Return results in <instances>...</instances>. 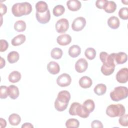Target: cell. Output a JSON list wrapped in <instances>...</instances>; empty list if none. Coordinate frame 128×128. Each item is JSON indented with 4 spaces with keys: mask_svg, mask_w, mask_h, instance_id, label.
<instances>
[{
    "mask_svg": "<svg viewBox=\"0 0 128 128\" xmlns=\"http://www.w3.org/2000/svg\"><path fill=\"white\" fill-rule=\"evenodd\" d=\"M82 106L90 113L94 111L95 108L94 102L91 99L86 100L82 104Z\"/></svg>",
    "mask_w": 128,
    "mask_h": 128,
    "instance_id": "30",
    "label": "cell"
},
{
    "mask_svg": "<svg viewBox=\"0 0 128 128\" xmlns=\"http://www.w3.org/2000/svg\"><path fill=\"white\" fill-rule=\"evenodd\" d=\"M76 115L82 118H87L88 117L90 112L82 106L80 104L78 106L76 112Z\"/></svg>",
    "mask_w": 128,
    "mask_h": 128,
    "instance_id": "23",
    "label": "cell"
},
{
    "mask_svg": "<svg viewBox=\"0 0 128 128\" xmlns=\"http://www.w3.org/2000/svg\"><path fill=\"white\" fill-rule=\"evenodd\" d=\"M114 61L117 64H121L125 63L128 60V55L124 52L115 53Z\"/></svg>",
    "mask_w": 128,
    "mask_h": 128,
    "instance_id": "15",
    "label": "cell"
},
{
    "mask_svg": "<svg viewBox=\"0 0 128 128\" xmlns=\"http://www.w3.org/2000/svg\"><path fill=\"white\" fill-rule=\"evenodd\" d=\"M8 122L10 125L16 126L20 122L21 118L17 114H12L8 117Z\"/></svg>",
    "mask_w": 128,
    "mask_h": 128,
    "instance_id": "24",
    "label": "cell"
},
{
    "mask_svg": "<svg viewBox=\"0 0 128 128\" xmlns=\"http://www.w3.org/2000/svg\"><path fill=\"white\" fill-rule=\"evenodd\" d=\"M108 24L112 29H117L120 26V20L118 17L115 16H110L108 20Z\"/></svg>",
    "mask_w": 128,
    "mask_h": 128,
    "instance_id": "19",
    "label": "cell"
},
{
    "mask_svg": "<svg viewBox=\"0 0 128 128\" xmlns=\"http://www.w3.org/2000/svg\"><path fill=\"white\" fill-rule=\"evenodd\" d=\"M20 58L19 54L16 51H12L7 56L8 61L10 64H14L18 61Z\"/></svg>",
    "mask_w": 128,
    "mask_h": 128,
    "instance_id": "27",
    "label": "cell"
},
{
    "mask_svg": "<svg viewBox=\"0 0 128 128\" xmlns=\"http://www.w3.org/2000/svg\"><path fill=\"white\" fill-rule=\"evenodd\" d=\"M124 106L120 104H112L108 106L106 109V114L110 117H120L125 114Z\"/></svg>",
    "mask_w": 128,
    "mask_h": 128,
    "instance_id": "4",
    "label": "cell"
},
{
    "mask_svg": "<svg viewBox=\"0 0 128 128\" xmlns=\"http://www.w3.org/2000/svg\"><path fill=\"white\" fill-rule=\"evenodd\" d=\"M72 78L70 74L64 73L59 76L56 79L57 84L61 87H66L70 85Z\"/></svg>",
    "mask_w": 128,
    "mask_h": 128,
    "instance_id": "8",
    "label": "cell"
},
{
    "mask_svg": "<svg viewBox=\"0 0 128 128\" xmlns=\"http://www.w3.org/2000/svg\"><path fill=\"white\" fill-rule=\"evenodd\" d=\"M107 0H98L96 2V6L99 9H103Z\"/></svg>",
    "mask_w": 128,
    "mask_h": 128,
    "instance_id": "40",
    "label": "cell"
},
{
    "mask_svg": "<svg viewBox=\"0 0 128 128\" xmlns=\"http://www.w3.org/2000/svg\"><path fill=\"white\" fill-rule=\"evenodd\" d=\"M47 70L50 74H58L60 71V67L58 62L52 61L47 64Z\"/></svg>",
    "mask_w": 128,
    "mask_h": 128,
    "instance_id": "13",
    "label": "cell"
},
{
    "mask_svg": "<svg viewBox=\"0 0 128 128\" xmlns=\"http://www.w3.org/2000/svg\"><path fill=\"white\" fill-rule=\"evenodd\" d=\"M88 63L86 59L80 58L78 59L75 64V70L78 73H82L85 72L88 68Z\"/></svg>",
    "mask_w": 128,
    "mask_h": 128,
    "instance_id": "11",
    "label": "cell"
},
{
    "mask_svg": "<svg viewBox=\"0 0 128 128\" xmlns=\"http://www.w3.org/2000/svg\"><path fill=\"white\" fill-rule=\"evenodd\" d=\"M0 52H3L6 51L8 47V44L7 41L2 39L0 40Z\"/></svg>",
    "mask_w": 128,
    "mask_h": 128,
    "instance_id": "39",
    "label": "cell"
},
{
    "mask_svg": "<svg viewBox=\"0 0 128 128\" xmlns=\"http://www.w3.org/2000/svg\"><path fill=\"white\" fill-rule=\"evenodd\" d=\"M115 53H112L108 54L105 52H102L100 54V58L103 64L108 67L116 66L114 63Z\"/></svg>",
    "mask_w": 128,
    "mask_h": 128,
    "instance_id": "5",
    "label": "cell"
},
{
    "mask_svg": "<svg viewBox=\"0 0 128 128\" xmlns=\"http://www.w3.org/2000/svg\"><path fill=\"white\" fill-rule=\"evenodd\" d=\"M8 96V87L6 86H0V98L2 99L6 98Z\"/></svg>",
    "mask_w": 128,
    "mask_h": 128,
    "instance_id": "36",
    "label": "cell"
},
{
    "mask_svg": "<svg viewBox=\"0 0 128 128\" xmlns=\"http://www.w3.org/2000/svg\"><path fill=\"white\" fill-rule=\"evenodd\" d=\"M21 74L18 71H13L10 72L8 76V80L12 83H16L20 80L21 79Z\"/></svg>",
    "mask_w": 128,
    "mask_h": 128,
    "instance_id": "25",
    "label": "cell"
},
{
    "mask_svg": "<svg viewBox=\"0 0 128 128\" xmlns=\"http://www.w3.org/2000/svg\"><path fill=\"white\" fill-rule=\"evenodd\" d=\"M80 122L77 119L72 118L68 120L66 122V126L67 128H78L79 127Z\"/></svg>",
    "mask_w": 128,
    "mask_h": 128,
    "instance_id": "32",
    "label": "cell"
},
{
    "mask_svg": "<svg viewBox=\"0 0 128 128\" xmlns=\"http://www.w3.org/2000/svg\"><path fill=\"white\" fill-rule=\"evenodd\" d=\"M56 42L60 46H66L71 42L72 38L70 34H62L58 36Z\"/></svg>",
    "mask_w": 128,
    "mask_h": 128,
    "instance_id": "12",
    "label": "cell"
},
{
    "mask_svg": "<svg viewBox=\"0 0 128 128\" xmlns=\"http://www.w3.org/2000/svg\"><path fill=\"white\" fill-rule=\"evenodd\" d=\"M22 128H33L34 126L32 125V124L30 122H26L23 124L22 126Z\"/></svg>",
    "mask_w": 128,
    "mask_h": 128,
    "instance_id": "44",
    "label": "cell"
},
{
    "mask_svg": "<svg viewBox=\"0 0 128 128\" xmlns=\"http://www.w3.org/2000/svg\"><path fill=\"white\" fill-rule=\"evenodd\" d=\"M62 50L58 48H54L51 50L50 56L55 60H58L62 56Z\"/></svg>",
    "mask_w": 128,
    "mask_h": 128,
    "instance_id": "29",
    "label": "cell"
},
{
    "mask_svg": "<svg viewBox=\"0 0 128 128\" xmlns=\"http://www.w3.org/2000/svg\"><path fill=\"white\" fill-rule=\"evenodd\" d=\"M65 12L64 7L61 4H58L52 10L53 14L56 16H62Z\"/></svg>",
    "mask_w": 128,
    "mask_h": 128,
    "instance_id": "31",
    "label": "cell"
},
{
    "mask_svg": "<svg viewBox=\"0 0 128 128\" xmlns=\"http://www.w3.org/2000/svg\"><path fill=\"white\" fill-rule=\"evenodd\" d=\"M81 52V48L78 45H72L70 47L68 51L69 56L72 58L78 57Z\"/></svg>",
    "mask_w": 128,
    "mask_h": 128,
    "instance_id": "18",
    "label": "cell"
},
{
    "mask_svg": "<svg viewBox=\"0 0 128 128\" xmlns=\"http://www.w3.org/2000/svg\"><path fill=\"white\" fill-rule=\"evenodd\" d=\"M36 12L39 13H44L48 10L47 4L44 1L38 2L35 6Z\"/></svg>",
    "mask_w": 128,
    "mask_h": 128,
    "instance_id": "22",
    "label": "cell"
},
{
    "mask_svg": "<svg viewBox=\"0 0 128 128\" xmlns=\"http://www.w3.org/2000/svg\"><path fill=\"white\" fill-rule=\"evenodd\" d=\"M5 64H6L5 60L2 57H0V68H2L4 66Z\"/></svg>",
    "mask_w": 128,
    "mask_h": 128,
    "instance_id": "45",
    "label": "cell"
},
{
    "mask_svg": "<svg viewBox=\"0 0 128 128\" xmlns=\"http://www.w3.org/2000/svg\"><path fill=\"white\" fill-rule=\"evenodd\" d=\"M32 11V6L28 2H18L14 4L12 8V12L14 16L20 17L30 14Z\"/></svg>",
    "mask_w": 128,
    "mask_h": 128,
    "instance_id": "2",
    "label": "cell"
},
{
    "mask_svg": "<svg viewBox=\"0 0 128 128\" xmlns=\"http://www.w3.org/2000/svg\"><path fill=\"white\" fill-rule=\"evenodd\" d=\"M84 55L88 60H94L96 56V51L94 48H88L85 50Z\"/></svg>",
    "mask_w": 128,
    "mask_h": 128,
    "instance_id": "33",
    "label": "cell"
},
{
    "mask_svg": "<svg viewBox=\"0 0 128 128\" xmlns=\"http://www.w3.org/2000/svg\"><path fill=\"white\" fill-rule=\"evenodd\" d=\"M128 96V90L126 86H118L114 88L110 92V98L114 102H118L126 98Z\"/></svg>",
    "mask_w": 128,
    "mask_h": 128,
    "instance_id": "3",
    "label": "cell"
},
{
    "mask_svg": "<svg viewBox=\"0 0 128 128\" xmlns=\"http://www.w3.org/2000/svg\"><path fill=\"white\" fill-rule=\"evenodd\" d=\"M116 8V4L112 0H106V4L104 8V10L107 13H112L114 12Z\"/></svg>",
    "mask_w": 128,
    "mask_h": 128,
    "instance_id": "20",
    "label": "cell"
},
{
    "mask_svg": "<svg viewBox=\"0 0 128 128\" xmlns=\"http://www.w3.org/2000/svg\"><path fill=\"white\" fill-rule=\"evenodd\" d=\"M70 99V94L68 90H62L58 94L54 102V108L58 112L66 110Z\"/></svg>",
    "mask_w": 128,
    "mask_h": 128,
    "instance_id": "1",
    "label": "cell"
},
{
    "mask_svg": "<svg viewBox=\"0 0 128 128\" xmlns=\"http://www.w3.org/2000/svg\"><path fill=\"white\" fill-rule=\"evenodd\" d=\"M94 93L98 96L104 94L106 91V86L104 84H98L94 88Z\"/></svg>",
    "mask_w": 128,
    "mask_h": 128,
    "instance_id": "26",
    "label": "cell"
},
{
    "mask_svg": "<svg viewBox=\"0 0 128 128\" xmlns=\"http://www.w3.org/2000/svg\"><path fill=\"white\" fill-rule=\"evenodd\" d=\"M119 124L123 126H128V114H124L120 116L118 119Z\"/></svg>",
    "mask_w": 128,
    "mask_h": 128,
    "instance_id": "38",
    "label": "cell"
},
{
    "mask_svg": "<svg viewBox=\"0 0 128 128\" xmlns=\"http://www.w3.org/2000/svg\"><path fill=\"white\" fill-rule=\"evenodd\" d=\"M26 36L23 34H20L14 37L12 39L11 43L14 46H18L22 44L26 41Z\"/></svg>",
    "mask_w": 128,
    "mask_h": 128,
    "instance_id": "21",
    "label": "cell"
},
{
    "mask_svg": "<svg viewBox=\"0 0 128 128\" xmlns=\"http://www.w3.org/2000/svg\"><path fill=\"white\" fill-rule=\"evenodd\" d=\"M20 94L18 86L14 85H10L8 86V96L12 99L17 98Z\"/></svg>",
    "mask_w": 128,
    "mask_h": 128,
    "instance_id": "17",
    "label": "cell"
},
{
    "mask_svg": "<svg viewBox=\"0 0 128 128\" xmlns=\"http://www.w3.org/2000/svg\"><path fill=\"white\" fill-rule=\"evenodd\" d=\"M66 6L71 11L75 12L79 10L81 6V2L78 0H69L66 2Z\"/></svg>",
    "mask_w": 128,
    "mask_h": 128,
    "instance_id": "14",
    "label": "cell"
},
{
    "mask_svg": "<svg viewBox=\"0 0 128 128\" xmlns=\"http://www.w3.org/2000/svg\"><path fill=\"white\" fill-rule=\"evenodd\" d=\"M79 84L83 88H90L92 84V81L91 78L88 76H84L82 77L78 82Z\"/></svg>",
    "mask_w": 128,
    "mask_h": 128,
    "instance_id": "16",
    "label": "cell"
},
{
    "mask_svg": "<svg viewBox=\"0 0 128 128\" xmlns=\"http://www.w3.org/2000/svg\"><path fill=\"white\" fill-rule=\"evenodd\" d=\"M56 32L58 33H64L68 29L69 22L68 20L65 18H62L58 20L55 25Z\"/></svg>",
    "mask_w": 128,
    "mask_h": 128,
    "instance_id": "7",
    "label": "cell"
},
{
    "mask_svg": "<svg viewBox=\"0 0 128 128\" xmlns=\"http://www.w3.org/2000/svg\"><path fill=\"white\" fill-rule=\"evenodd\" d=\"M116 66H112L111 67H108L105 66L104 65L102 64L101 66L100 70L102 74L105 76H109L112 74L115 69Z\"/></svg>",
    "mask_w": 128,
    "mask_h": 128,
    "instance_id": "34",
    "label": "cell"
},
{
    "mask_svg": "<svg viewBox=\"0 0 128 128\" xmlns=\"http://www.w3.org/2000/svg\"><path fill=\"white\" fill-rule=\"evenodd\" d=\"M86 25V20L84 17L80 16L76 18L72 24V30L76 32L82 30Z\"/></svg>",
    "mask_w": 128,
    "mask_h": 128,
    "instance_id": "6",
    "label": "cell"
},
{
    "mask_svg": "<svg viewBox=\"0 0 128 128\" xmlns=\"http://www.w3.org/2000/svg\"><path fill=\"white\" fill-rule=\"evenodd\" d=\"M6 126V120L2 118H0V128H4Z\"/></svg>",
    "mask_w": 128,
    "mask_h": 128,
    "instance_id": "43",
    "label": "cell"
},
{
    "mask_svg": "<svg viewBox=\"0 0 128 128\" xmlns=\"http://www.w3.org/2000/svg\"><path fill=\"white\" fill-rule=\"evenodd\" d=\"M92 128H102L104 127L103 124L101 122L98 120H94L91 123Z\"/></svg>",
    "mask_w": 128,
    "mask_h": 128,
    "instance_id": "41",
    "label": "cell"
},
{
    "mask_svg": "<svg viewBox=\"0 0 128 128\" xmlns=\"http://www.w3.org/2000/svg\"><path fill=\"white\" fill-rule=\"evenodd\" d=\"M119 17L124 20L128 19V8L126 7L122 8L118 11Z\"/></svg>",
    "mask_w": 128,
    "mask_h": 128,
    "instance_id": "35",
    "label": "cell"
},
{
    "mask_svg": "<svg viewBox=\"0 0 128 128\" xmlns=\"http://www.w3.org/2000/svg\"><path fill=\"white\" fill-rule=\"evenodd\" d=\"M7 11V7L6 6L2 3L0 4V16H2V15L6 14Z\"/></svg>",
    "mask_w": 128,
    "mask_h": 128,
    "instance_id": "42",
    "label": "cell"
},
{
    "mask_svg": "<svg viewBox=\"0 0 128 128\" xmlns=\"http://www.w3.org/2000/svg\"><path fill=\"white\" fill-rule=\"evenodd\" d=\"M80 104L78 102H74L73 103H72V104H71V106L69 110H68V112L70 115L76 116V110H77L78 106Z\"/></svg>",
    "mask_w": 128,
    "mask_h": 128,
    "instance_id": "37",
    "label": "cell"
},
{
    "mask_svg": "<svg viewBox=\"0 0 128 128\" xmlns=\"http://www.w3.org/2000/svg\"><path fill=\"white\" fill-rule=\"evenodd\" d=\"M14 29L18 32H22L26 29V23L22 20H18L14 24Z\"/></svg>",
    "mask_w": 128,
    "mask_h": 128,
    "instance_id": "28",
    "label": "cell"
},
{
    "mask_svg": "<svg viewBox=\"0 0 128 128\" xmlns=\"http://www.w3.org/2000/svg\"><path fill=\"white\" fill-rule=\"evenodd\" d=\"M116 80L120 83H126L128 80V68H124L120 70L116 74Z\"/></svg>",
    "mask_w": 128,
    "mask_h": 128,
    "instance_id": "9",
    "label": "cell"
},
{
    "mask_svg": "<svg viewBox=\"0 0 128 128\" xmlns=\"http://www.w3.org/2000/svg\"><path fill=\"white\" fill-rule=\"evenodd\" d=\"M36 16L38 22L42 24L48 23L50 18V14L49 10L44 13H39L36 12Z\"/></svg>",
    "mask_w": 128,
    "mask_h": 128,
    "instance_id": "10",
    "label": "cell"
}]
</instances>
